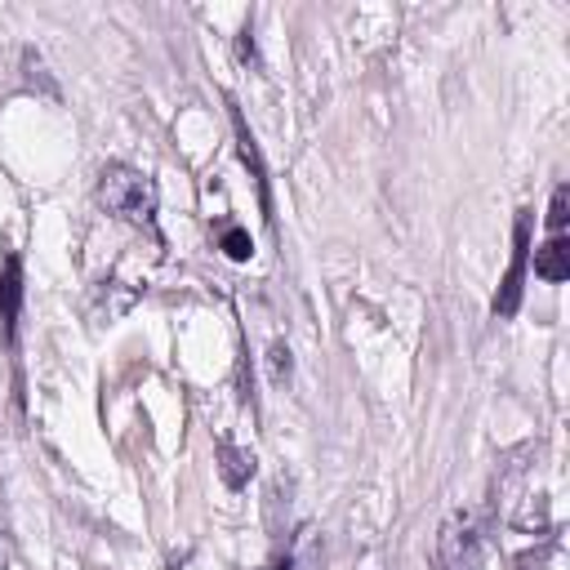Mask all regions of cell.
I'll return each instance as SVG.
<instances>
[{"instance_id":"1","label":"cell","mask_w":570,"mask_h":570,"mask_svg":"<svg viewBox=\"0 0 570 570\" xmlns=\"http://www.w3.org/2000/svg\"><path fill=\"white\" fill-rule=\"evenodd\" d=\"M99 205L156 236V183L134 165H108L99 174Z\"/></svg>"},{"instance_id":"2","label":"cell","mask_w":570,"mask_h":570,"mask_svg":"<svg viewBox=\"0 0 570 570\" xmlns=\"http://www.w3.org/2000/svg\"><path fill=\"white\" fill-rule=\"evenodd\" d=\"M481 521L472 508H455L441 530H437V543H432V566L437 570H481Z\"/></svg>"},{"instance_id":"3","label":"cell","mask_w":570,"mask_h":570,"mask_svg":"<svg viewBox=\"0 0 570 570\" xmlns=\"http://www.w3.org/2000/svg\"><path fill=\"white\" fill-rule=\"evenodd\" d=\"M526 263H530V214L521 210L517 223H512V263H508V272H503V281H499V295H495V317H499V322L517 317V308H521Z\"/></svg>"},{"instance_id":"4","label":"cell","mask_w":570,"mask_h":570,"mask_svg":"<svg viewBox=\"0 0 570 570\" xmlns=\"http://www.w3.org/2000/svg\"><path fill=\"white\" fill-rule=\"evenodd\" d=\"M19 313H23V258L6 254V263H0V322H6L10 335L19 326Z\"/></svg>"},{"instance_id":"5","label":"cell","mask_w":570,"mask_h":570,"mask_svg":"<svg viewBox=\"0 0 570 570\" xmlns=\"http://www.w3.org/2000/svg\"><path fill=\"white\" fill-rule=\"evenodd\" d=\"M535 276H543V281H552V285H561V281L570 276V245H566V236H548V241L539 245V254H535Z\"/></svg>"},{"instance_id":"6","label":"cell","mask_w":570,"mask_h":570,"mask_svg":"<svg viewBox=\"0 0 570 570\" xmlns=\"http://www.w3.org/2000/svg\"><path fill=\"white\" fill-rule=\"evenodd\" d=\"M218 472H223L227 490H241L254 477V450H241L232 441H218Z\"/></svg>"},{"instance_id":"7","label":"cell","mask_w":570,"mask_h":570,"mask_svg":"<svg viewBox=\"0 0 570 570\" xmlns=\"http://www.w3.org/2000/svg\"><path fill=\"white\" fill-rule=\"evenodd\" d=\"M232 125H236V143H241V161L254 170V183H258V201H263V210H272V201H267V174H263V161H258V147H254V139H250V130H245V116L232 108Z\"/></svg>"},{"instance_id":"8","label":"cell","mask_w":570,"mask_h":570,"mask_svg":"<svg viewBox=\"0 0 570 570\" xmlns=\"http://www.w3.org/2000/svg\"><path fill=\"white\" fill-rule=\"evenodd\" d=\"M566 214H570V187L561 183V187L552 192V205H548V232H552V236H561V227H566Z\"/></svg>"},{"instance_id":"9","label":"cell","mask_w":570,"mask_h":570,"mask_svg":"<svg viewBox=\"0 0 570 570\" xmlns=\"http://www.w3.org/2000/svg\"><path fill=\"white\" fill-rule=\"evenodd\" d=\"M223 250H227V258L241 263V258H250V236H245L241 227H227V232H223Z\"/></svg>"},{"instance_id":"10","label":"cell","mask_w":570,"mask_h":570,"mask_svg":"<svg viewBox=\"0 0 570 570\" xmlns=\"http://www.w3.org/2000/svg\"><path fill=\"white\" fill-rule=\"evenodd\" d=\"M291 379V348H272V384H285Z\"/></svg>"},{"instance_id":"11","label":"cell","mask_w":570,"mask_h":570,"mask_svg":"<svg viewBox=\"0 0 570 570\" xmlns=\"http://www.w3.org/2000/svg\"><path fill=\"white\" fill-rule=\"evenodd\" d=\"M0 566H6V543H0Z\"/></svg>"}]
</instances>
